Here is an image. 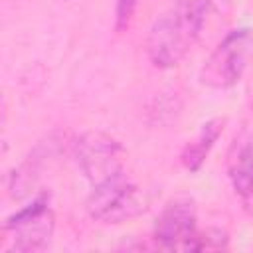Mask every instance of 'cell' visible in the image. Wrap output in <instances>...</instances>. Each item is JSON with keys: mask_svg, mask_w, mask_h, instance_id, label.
Here are the masks:
<instances>
[{"mask_svg": "<svg viewBox=\"0 0 253 253\" xmlns=\"http://www.w3.org/2000/svg\"><path fill=\"white\" fill-rule=\"evenodd\" d=\"M217 0H178L170 10L154 20L146 38V55L154 67L170 69L178 65L206 24L210 10H221Z\"/></svg>", "mask_w": 253, "mask_h": 253, "instance_id": "obj_1", "label": "cell"}, {"mask_svg": "<svg viewBox=\"0 0 253 253\" xmlns=\"http://www.w3.org/2000/svg\"><path fill=\"white\" fill-rule=\"evenodd\" d=\"M85 208L95 221L119 225L142 215L148 210V198L140 190V186L121 174L117 178L93 186Z\"/></svg>", "mask_w": 253, "mask_h": 253, "instance_id": "obj_2", "label": "cell"}, {"mask_svg": "<svg viewBox=\"0 0 253 253\" xmlns=\"http://www.w3.org/2000/svg\"><path fill=\"white\" fill-rule=\"evenodd\" d=\"M71 154L81 174L93 186L121 176L126 158L123 144L103 130H85L75 136Z\"/></svg>", "mask_w": 253, "mask_h": 253, "instance_id": "obj_3", "label": "cell"}, {"mask_svg": "<svg viewBox=\"0 0 253 253\" xmlns=\"http://www.w3.org/2000/svg\"><path fill=\"white\" fill-rule=\"evenodd\" d=\"M251 59H253V30L243 28L229 32L204 61L200 79L208 87L227 89L243 77Z\"/></svg>", "mask_w": 253, "mask_h": 253, "instance_id": "obj_4", "label": "cell"}, {"mask_svg": "<svg viewBox=\"0 0 253 253\" xmlns=\"http://www.w3.org/2000/svg\"><path fill=\"white\" fill-rule=\"evenodd\" d=\"M6 247L18 253L43 251L55 231V215L47 200L40 198L4 221Z\"/></svg>", "mask_w": 253, "mask_h": 253, "instance_id": "obj_5", "label": "cell"}, {"mask_svg": "<svg viewBox=\"0 0 253 253\" xmlns=\"http://www.w3.org/2000/svg\"><path fill=\"white\" fill-rule=\"evenodd\" d=\"M196 206L188 196L168 200L154 223L156 247L166 251H198Z\"/></svg>", "mask_w": 253, "mask_h": 253, "instance_id": "obj_6", "label": "cell"}, {"mask_svg": "<svg viewBox=\"0 0 253 253\" xmlns=\"http://www.w3.org/2000/svg\"><path fill=\"white\" fill-rule=\"evenodd\" d=\"M227 178L235 194L247 204H253V126L243 128L231 140L227 150Z\"/></svg>", "mask_w": 253, "mask_h": 253, "instance_id": "obj_7", "label": "cell"}, {"mask_svg": "<svg viewBox=\"0 0 253 253\" xmlns=\"http://www.w3.org/2000/svg\"><path fill=\"white\" fill-rule=\"evenodd\" d=\"M223 126H225V119H219V117L210 119L208 123L202 125L198 134L186 142V146L180 152V162L188 172H198L202 168L210 150L213 148L219 134L223 132Z\"/></svg>", "mask_w": 253, "mask_h": 253, "instance_id": "obj_8", "label": "cell"}, {"mask_svg": "<svg viewBox=\"0 0 253 253\" xmlns=\"http://www.w3.org/2000/svg\"><path fill=\"white\" fill-rule=\"evenodd\" d=\"M136 4H138V0H117V6H115L117 30H125L130 24V18L136 10Z\"/></svg>", "mask_w": 253, "mask_h": 253, "instance_id": "obj_9", "label": "cell"}]
</instances>
